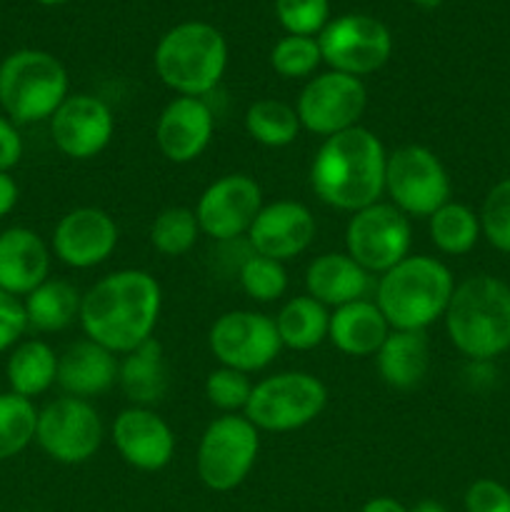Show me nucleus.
<instances>
[{"mask_svg": "<svg viewBox=\"0 0 510 512\" xmlns=\"http://www.w3.org/2000/svg\"><path fill=\"white\" fill-rule=\"evenodd\" d=\"M163 310V288L148 270L123 268L95 280L83 293L80 328L110 353L125 355L153 338Z\"/></svg>", "mask_w": 510, "mask_h": 512, "instance_id": "nucleus-1", "label": "nucleus"}, {"mask_svg": "<svg viewBox=\"0 0 510 512\" xmlns=\"http://www.w3.org/2000/svg\"><path fill=\"white\" fill-rule=\"evenodd\" d=\"M388 150L365 125L330 135L310 163V188L328 208L358 213L385 195Z\"/></svg>", "mask_w": 510, "mask_h": 512, "instance_id": "nucleus-2", "label": "nucleus"}, {"mask_svg": "<svg viewBox=\"0 0 510 512\" xmlns=\"http://www.w3.org/2000/svg\"><path fill=\"white\" fill-rule=\"evenodd\" d=\"M453 348L470 363H493L510 350V285L478 273L455 283L443 315Z\"/></svg>", "mask_w": 510, "mask_h": 512, "instance_id": "nucleus-3", "label": "nucleus"}, {"mask_svg": "<svg viewBox=\"0 0 510 512\" xmlns=\"http://www.w3.org/2000/svg\"><path fill=\"white\" fill-rule=\"evenodd\" d=\"M453 290V270L443 260L410 253L378 275L373 300L393 330H428L443 320Z\"/></svg>", "mask_w": 510, "mask_h": 512, "instance_id": "nucleus-4", "label": "nucleus"}, {"mask_svg": "<svg viewBox=\"0 0 510 512\" xmlns=\"http://www.w3.org/2000/svg\"><path fill=\"white\" fill-rule=\"evenodd\" d=\"M153 65L165 88L175 95L205 98L223 80L228 68V43L215 25L185 20L155 45Z\"/></svg>", "mask_w": 510, "mask_h": 512, "instance_id": "nucleus-5", "label": "nucleus"}, {"mask_svg": "<svg viewBox=\"0 0 510 512\" xmlns=\"http://www.w3.org/2000/svg\"><path fill=\"white\" fill-rule=\"evenodd\" d=\"M68 70L45 50H15L0 63V108L15 125L53 118L68 98Z\"/></svg>", "mask_w": 510, "mask_h": 512, "instance_id": "nucleus-6", "label": "nucleus"}, {"mask_svg": "<svg viewBox=\"0 0 510 512\" xmlns=\"http://www.w3.org/2000/svg\"><path fill=\"white\" fill-rule=\"evenodd\" d=\"M328 405V388L313 373L285 370L253 385L245 418L260 433H293L315 423Z\"/></svg>", "mask_w": 510, "mask_h": 512, "instance_id": "nucleus-7", "label": "nucleus"}, {"mask_svg": "<svg viewBox=\"0 0 510 512\" xmlns=\"http://www.w3.org/2000/svg\"><path fill=\"white\" fill-rule=\"evenodd\" d=\"M258 453L260 430L243 413L218 415L200 435L195 473L213 493H230L253 473Z\"/></svg>", "mask_w": 510, "mask_h": 512, "instance_id": "nucleus-8", "label": "nucleus"}, {"mask_svg": "<svg viewBox=\"0 0 510 512\" xmlns=\"http://www.w3.org/2000/svg\"><path fill=\"white\" fill-rule=\"evenodd\" d=\"M385 195L388 203L410 220H428L453 200V183L443 160L425 145H400L388 150L385 165Z\"/></svg>", "mask_w": 510, "mask_h": 512, "instance_id": "nucleus-9", "label": "nucleus"}, {"mask_svg": "<svg viewBox=\"0 0 510 512\" xmlns=\"http://www.w3.org/2000/svg\"><path fill=\"white\" fill-rule=\"evenodd\" d=\"M105 425L90 400L60 395L38 410L35 443L60 465H83L100 450Z\"/></svg>", "mask_w": 510, "mask_h": 512, "instance_id": "nucleus-10", "label": "nucleus"}, {"mask_svg": "<svg viewBox=\"0 0 510 512\" xmlns=\"http://www.w3.org/2000/svg\"><path fill=\"white\" fill-rule=\"evenodd\" d=\"M343 238L345 253L360 268L370 275H383L410 255L413 225L408 215L400 213L393 203L378 200L350 215Z\"/></svg>", "mask_w": 510, "mask_h": 512, "instance_id": "nucleus-11", "label": "nucleus"}, {"mask_svg": "<svg viewBox=\"0 0 510 512\" xmlns=\"http://www.w3.org/2000/svg\"><path fill=\"white\" fill-rule=\"evenodd\" d=\"M320 55L330 70L363 80L383 68L393 53L388 25L373 15L348 13L330 20L318 35Z\"/></svg>", "mask_w": 510, "mask_h": 512, "instance_id": "nucleus-12", "label": "nucleus"}, {"mask_svg": "<svg viewBox=\"0 0 510 512\" xmlns=\"http://www.w3.org/2000/svg\"><path fill=\"white\" fill-rule=\"evenodd\" d=\"M208 348L218 365L253 375L278 360L283 343L270 315L258 310H228L210 325Z\"/></svg>", "mask_w": 510, "mask_h": 512, "instance_id": "nucleus-13", "label": "nucleus"}, {"mask_svg": "<svg viewBox=\"0 0 510 512\" xmlns=\"http://www.w3.org/2000/svg\"><path fill=\"white\" fill-rule=\"evenodd\" d=\"M368 105V90L360 78L325 70L303 85L295 103L300 125L318 138H330L360 125Z\"/></svg>", "mask_w": 510, "mask_h": 512, "instance_id": "nucleus-14", "label": "nucleus"}, {"mask_svg": "<svg viewBox=\"0 0 510 512\" xmlns=\"http://www.w3.org/2000/svg\"><path fill=\"white\" fill-rule=\"evenodd\" d=\"M263 188L248 173H228L208 185L195 203L200 233L218 243L248 235L263 208Z\"/></svg>", "mask_w": 510, "mask_h": 512, "instance_id": "nucleus-15", "label": "nucleus"}, {"mask_svg": "<svg viewBox=\"0 0 510 512\" xmlns=\"http://www.w3.org/2000/svg\"><path fill=\"white\" fill-rule=\"evenodd\" d=\"M48 123L55 148L73 160L98 158L115 135L113 110L90 93L68 95Z\"/></svg>", "mask_w": 510, "mask_h": 512, "instance_id": "nucleus-16", "label": "nucleus"}, {"mask_svg": "<svg viewBox=\"0 0 510 512\" xmlns=\"http://www.w3.org/2000/svg\"><path fill=\"white\" fill-rule=\"evenodd\" d=\"M120 240L113 215L95 205L73 208L55 223L53 248L55 258L73 270H90L103 265L115 253Z\"/></svg>", "mask_w": 510, "mask_h": 512, "instance_id": "nucleus-17", "label": "nucleus"}, {"mask_svg": "<svg viewBox=\"0 0 510 512\" xmlns=\"http://www.w3.org/2000/svg\"><path fill=\"white\" fill-rule=\"evenodd\" d=\"M115 450L130 468L140 473H160L168 468L178 450V438L168 420L155 408L120 410L110 428Z\"/></svg>", "mask_w": 510, "mask_h": 512, "instance_id": "nucleus-18", "label": "nucleus"}, {"mask_svg": "<svg viewBox=\"0 0 510 512\" xmlns=\"http://www.w3.org/2000/svg\"><path fill=\"white\" fill-rule=\"evenodd\" d=\"M315 233L318 223L308 205L298 200H275L260 208L245 238L253 253L288 263L313 245Z\"/></svg>", "mask_w": 510, "mask_h": 512, "instance_id": "nucleus-19", "label": "nucleus"}, {"mask_svg": "<svg viewBox=\"0 0 510 512\" xmlns=\"http://www.w3.org/2000/svg\"><path fill=\"white\" fill-rule=\"evenodd\" d=\"M215 133V115L205 98L178 95L170 100L155 123V145L175 165H188L208 150Z\"/></svg>", "mask_w": 510, "mask_h": 512, "instance_id": "nucleus-20", "label": "nucleus"}, {"mask_svg": "<svg viewBox=\"0 0 510 512\" xmlns=\"http://www.w3.org/2000/svg\"><path fill=\"white\" fill-rule=\"evenodd\" d=\"M50 278V248L35 230L8 228L0 233V290L23 300Z\"/></svg>", "mask_w": 510, "mask_h": 512, "instance_id": "nucleus-21", "label": "nucleus"}, {"mask_svg": "<svg viewBox=\"0 0 510 512\" xmlns=\"http://www.w3.org/2000/svg\"><path fill=\"white\" fill-rule=\"evenodd\" d=\"M120 355L103 345L83 338L58 355V383L65 395L73 398H98L118 385Z\"/></svg>", "mask_w": 510, "mask_h": 512, "instance_id": "nucleus-22", "label": "nucleus"}, {"mask_svg": "<svg viewBox=\"0 0 510 512\" xmlns=\"http://www.w3.org/2000/svg\"><path fill=\"white\" fill-rule=\"evenodd\" d=\"M375 290V275L360 268L348 253H323L305 268V293L323 303L328 310L348 305L353 300L370 298Z\"/></svg>", "mask_w": 510, "mask_h": 512, "instance_id": "nucleus-23", "label": "nucleus"}, {"mask_svg": "<svg viewBox=\"0 0 510 512\" xmlns=\"http://www.w3.org/2000/svg\"><path fill=\"white\" fill-rule=\"evenodd\" d=\"M390 330L393 328L373 298H360L330 310L328 340L348 358H375Z\"/></svg>", "mask_w": 510, "mask_h": 512, "instance_id": "nucleus-24", "label": "nucleus"}, {"mask_svg": "<svg viewBox=\"0 0 510 512\" xmlns=\"http://www.w3.org/2000/svg\"><path fill=\"white\" fill-rule=\"evenodd\" d=\"M378 375L388 388L408 393L423 385L430 370L428 330H390L375 353Z\"/></svg>", "mask_w": 510, "mask_h": 512, "instance_id": "nucleus-25", "label": "nucleus"}, {"mask_svg": "<svg viewBox=\"0 0 510 512\" xmlns=\"http://www.w3.org/2000/svg\"><path fill=\"white\" fill-rule=\"evenodd\" d=\"M118 388L130 405L155 408L168 393V363H165L163 345L155 338L140 348L120 355Z\"/></svg>", "mask_w": 510, "mask_h": 512, "instance_id": "nucleus-26", "label": "nucleus"}, {"mask_svg": "<svg viewBox=\"0 0 510 512\" xmlns=\"http://www.w3.org/2000/svg\"><path fill=\"white\" fill-rule=\"evenodd\" d=\"M273 320L283 348L295 353H308L328 340L330 310L308 293L285 300Z\"/></svg>", "mask_w": 510, "mask_h": 512, "instance_id": "nucleus-27", "label": "nucleus"}, {"mask_svg": "<svg viewBox=\"0 0 510 512\" xmlns=\"http://www.w3.org/2000/svg\"><path fill=\"white\" fill-rule=\"evenodd\" d=\"M10 393L33 400L58 383V353L45 340H20L5 365Z\"/></svg>", "mask_w": 510, "mask_h": 512, "instance_id": "nucleus-28", "label": "nucleus"}, {"mask_svg": "<svg viewBox=\"0 0 510 512\" xmlns=\"http://www.w3.org/2000/svg\"><path fill=\"white\" fill-rule=\"evenodd\" d=\"M80 303L83 293L73 283L60 278H48L43 285L25 295V315H28V330L35 333H60L80 320Z\"/></svg>", "mask_w": 510, "mask_h": 512, "instance_id": "nucleus-29", "label": "nucleus"}, {"mask_svg": "<svg viewBox=\"0 0 510 512\" xmlns=\"http://www.w3.org/2000/svg\"><path fill=\"white\" fill-rule=\"evenodd\" d=\"M428 235L438 253L450 258L468 255L483 238L480 215L470 205L450 200L428 218Z\"/></svg>", "mask_w": 510, "mask_h": 512, "instance_id": "nucleus-30", "label": "nucleus"}, {"mask_svg": "<svg viewBox=\"0 0 510 512\" xmlns=\"http://www.w3.org/2000/svg\"><path fill=\"white\" fill-rule=\"evenodd\" d=\"M245 133L263 148H288L298 140L300 125L295 105L278 98H260L248 105L243 115Z\"/></svg>", "mask_w": 510, "mask_h": 512, "instance_id": "nucleus-31", "label": "nucleus"}, {"mask_svg": "<svg viewBox=\"0 0 510 512\" xmlns=\"http://www.w3.org/2000/svg\"><path fill=\"white\" fill-rule=\"evenodd\" d=\"M38 408L33 400L15 393H0V463L23 453L35 443Z\"/></svg>", "mask_w": 510, "mask_h": 512, "instance_id": "nucleus-32", "label": "nucleus"}, {"mask_svg": "<svg viewBox=\"0 0 510 512\" xmlns=\"http://www.w3.org/2000/svg\"><path fill=\"white\" fill-rule=\"evenodd\" d=\"M200 225L193 208L185 205H170L155 215L150 225V245L165 258H180L190 253L200 238Z\"/></svg>", "mask_w": 510, "mask_h": 512, "instance_id": "nucleus-33", "label": "nucleus"}, {"mask_svg": "<svg viewBox=\"0 0 510 512\" xmlns=\"http://www.w3.org/2000/svg\"><path fill=\"white\" fill-rule=\"evenodd\" d=\"M238 285L255 303H275L288 290V270H285V263L250 250V255L238 268Z\"/></svg>", "mask_w": 510, "mask_h": 512, "instance_id": "nucleus-34", "label": "nucleus"}, {"mask_svg": "<svg viewBox=\"0 0 510 512\" xmlns=\"http://www.w3.org/2000/svg\"><path fill=\"white\" fill-rule=\"evenodd\" d=\"M323 63L318 38L305 35H285L270 50V65L280 78L303 80L313 78L315 70Z\"/></svg>", "mask_w": 510, "mask_h": 512, "instance_id": "nucleus-35", "label": "nucleus"}, {"mask_svg": "<svg viewBox=\"0 0 510 512\" xmlns=\"http://www.w3.org/2000/svg\"><path fill=\"white\" fill-rule=\"evenodd\" d=\"M253 385L255 383L250 380V375L218 365V368L208 373L203 390L208 403L220 415H240L245 413V405H248L250 393H253Z\"/></svg>", "mask_w": 510, "mask_h": 512, "instance_id": "nucleus-36", "label": "nucleus"}, {"mask_svg": "<svg viewBox=\"0 0 510 512\" xmlns=\"http://www.w3.org/2000/svg\"><path fill=\"white\" fill-rule=\"evenodd\" d=\"M478 215L483 238L495 250L510 255V178H503L488 190Z\"/></svg>", "mask_w": 510, "mask_h": 512, "instance_id": "nucleus-37", "label": "nucleus"}, {"mask_svg": "<svg viewBox=\"0 0 510 512\" xmlns=\"http://www.w3.org/2000/svg\"><path fill=\"white\" fill-rule=\"evenodd\" d=\"M275 15L288 35L318 38L330 23L328 0H275Z\"/></svg>", "mask_w": 510, "mask_h": 512, "instance_id": "nucleus-38", "label": "nucleus"}, {"mask_svg": "<svg viewBox=\"0 0 510 512\" xmlns=\"http://www.w3.org/2000/svg\"><path fill=\"white\" fill-rule=\"evenodd\" d=\"M463 505L465 512H510V488L493 478H480L468 485Z\"/></svg>", "mask_w": 510, "mask_h": 512, "instance_id": "nucleus-39", "label": "nucleus"}, {"mask_svg": "<svg viewBox=\"0 0 510 512\" xmlns=\"http://www.w3.org/2000/svg\"><path fill=\"white\" fill-rule=\"evenodd\" d=\"M28 330L23 300L0 290V353L15 348Z\"/></svg>", "mask_w": 510, "mask_h": 512, "instance_id": "nucleus-40", "label": "nucleus"}, {"mask_svg": "<svg viewBox=\"0 0 510 512\" xmlns=\"http://www.w3.org/2000/svg\"><path fill=\"white\" fill-rule=\"evenodd\" d=\"M23 158V138L18 125L0 115V173H10Z\"/></svg>", "mask_w": 510, "mask_h": 512, "instance_id": "nucleus-41", "label": "nucleus"}, {"mask_svg": "<svg viewBox=\"0 0 510 512\" xmlns=\"http://www.w3.org/2000/svg\"><path fill=\"white\" fill-rule=\"evenodd\" d=\"M18 198H20V190L13 175L0 173V220H3L5 215L13 213V208L18 205Z\"/></svg>", "mask_w": 510, "mask_h": 512, "instance_id": "nucleus-42", "label": "nucleus"}, {"mask_svg": "<svg viewBox=\"0 0 510 512\" xmlns=\"http://www.w3.org/2000/svg\"><path fill=\"white\" fill-rule=\"evenodd\" d=\"M360 512H410L403 503H398L395 498H388V495H380V498L368 500V503L360 508Z\"/></svg>", "mask_w": 510, "mask_h": 512, "instance_id": "nucleus-43", "label": "nucleus"}, {"mask_svg": "<svg viewBox=\"0 0 510 512\" xmlns=\"http://www.w3.org/2000/svg\"><path fill=\"white\" fill-rule=\"evenodd\" d=\"M410 512H448L445 510L443 503H438V500H420V503H415L413 508H408Z\"/></svg>", "mask_w": 510, "mask_h": 512, "instance_id": "nucleus-44", "label": "nucleus"}, {"mask_svg": "<svg viewBox=\"0 0 510 512\" xmlns=\"http://www.w3.org/2000/svg\"><path fill=\"white\" fill-rule=\"evenodd\" d=\"M413 3L418 5V8L433 10V8H438V5H443V0H413Z\"/></svg>", "mask_w": 510, "mask_h": 512, "instance_id": "nucleus-45", "label": "nucleus"}, {"mask_svg": "<svg viewBox=\"0 0 510 512\" xmlns=\"http://www.w3.org/2000/svg\"><path fill=\"white\" fill-rule=\"evenodd\" d=\"M38 3H43V5H60V3H65V0H38Z\"/></svg>", "mask_w": 510, "mask_h": 512, "instance_id": "nucleus-46", "label": "nucleus"}]
</instances>
